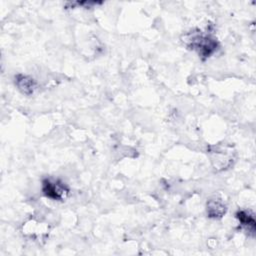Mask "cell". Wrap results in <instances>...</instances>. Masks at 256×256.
Segmentation results:
<instances>
[{"mask_svg": "<svg viewBox=\"0 0 256 256\" xmlns=\"http://www.w3.org/2000/svg\"><path fill=\"white\" fill-rule=\"evenodd\" d=\"M43 194L54 201H64L69 194V188L58 179L46 178L42 181Z\"/></svg>", "mask_w": 256, "mask_h": 256, "instance_id": "2", "label": "cell"}, {"mask_svg": "<svg viewBox=\"0 0 256 256\" xmlns=\"http://www.w3.org/2000/svg\"><path fill=\"white\" fill-rule=\"evenodd\" d=\"M209 154L214 167L220 170L228 168L234 161V152L228 146H212L209 149Z\"/></svg>", "mask_w": 256, "mask_h": 256, "instance_id": "3", "label": "cell"}, {"mask_svg": "<svg viewBox=\"0 0 256 256\" xmlns=\"http://www.w3.org/2000/svg\"><path fill=\"white\" fill-rule=\"evenodd\" d=\"M227 207L221 199L212 198L207 201L206 211L210 218H221L226 213Z\"/></svg>", "mask_w": 256, "mask_h": 256, "instance_id": "5", "label": "cell"}, {"mask_svg": "<svg viewBox=\"0 0 256 256\" xmlns=\"http://www.w3.org/2000/svg\"><path fill=\"white\" fill-rule=\"evenodd\" d=\"M184 43L189 49L195 51L202 60L213 55L219 46L218 41L214 36L199 30L186 34L184 37Z\"/></svg>", "mask_w": 256, "mask_h": 256, "instance_id": "1", "label": "cell"}, {"mask_svg": "<svg viewBox=\"0 0 256 256\" xmlns=\"http://www.w3.org/2000/svg\"><path fill=\"white\" fill-rule=\"evenodd\" d=\"M236 218L238 219L240 225L243 228H245L249 233L254 235L256 229V222L252 213L245 210H239L236 213Z\"/></svg>", "mask_w": 256, "mask_h": 256, "instance_id": "6", "label": "cell"}, {"mask_svg": "<svg viewBox=\"0 0 256 256\" xmlns=\"http://www.w3.org/2000/svg\"><path fill=\"white\" fill-rule=\"evenodd\" d=\"M15 85L19 89V91L25 95H32L37 89L36 81L27 75L18 74L15 76Z\"/></svg>", "mask_w": 256, "mask_h": 256, "instance_id": "4", "label": "cell"}]
</instances>
